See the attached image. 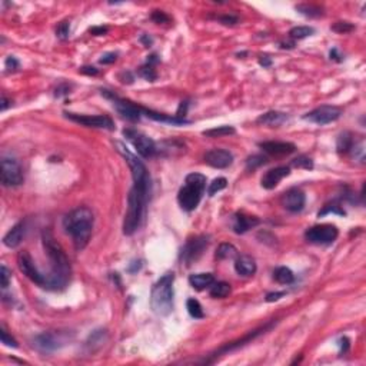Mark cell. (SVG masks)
Listing matches in <instances>:
<instances>
[{
  "label": "cell",
  "mask_w": 366,
  "mask_h": 366,
  "mask_svg": "<svg viewBox=\"0 0 366 366\" xmlns=\"http://www.w3.org/2000/svg\"><path fill=\"white\" fill-rule=\"evenodd\" d=\"M42 242L44 252L50 260V273L46 275L47 276L46 289L60 290L67 285L70 278V262L62 245L55 239L50 231H43Z\"/></svg>",
  "instance_id": "6da1fadb"
},
{
  "label": "cell",
  "mask_w": 366,
  "mask_h": 366,
  "mask_svg": "<svg viewBox=\"0 0 366 366\" xmlns=\"http://www.w3.org/2000/svg\"><path fill=\"white\" fill-rule=\"evenodd\" d=\"M93 213L86 206L76 208L65 216L63 228L66 233L72 236L76 250H83L87 246L93 231Z\"/></svg>",
  "instance_id": "7a4b0ae2"
},
{
  "label": "cell",
  "mask_w": 366,
  "mask_h": 366,
  "mask_svg": "<svg viewBox=\"0 0 366 366\" xmlns=\"http://www.w3.org/2000/svg\"><path fill=\"white\" fill-rule=\"evenodd\" d=\"M149 197V191L142 189L139 186H132L130 189L129 196H128V211L125 215V220H123V233L125 235H133L143 219V213H145V206Z\"/></svg>",
  "instance_id": "3957f363"
},
{
  "label": "cell",
  "mask_w": 366,
  "mask_h": 366,
  "mask_svg": "<svg viewBox=\"0 0 366 366\" xmlns=\"http://www.w3.org/2000/svg\"><path fill=\"white\" fill-rule=\"evenodd\" d=\"M173 282H174V273L168 272L154 283V286L152 289V309L159 316H166L172 312Z\"/></svg>",
  "instance_id": "277c9868"
},
{
  "label": "cell",
  "mask_w": 366,
  "mask_h": 366,
  "mask_svg": "<svg viewBox=\"0 0 366 366\" xmlns=\"http://www.w3.org/2000/svg\"><path fill=\"white\" fill-rule=\"evenodd\" d=\"M206 188V176L200 173H189L185 179V185L177 193V202L186 212H192L197 208Z\"/></svg>",
  "instance_id": "5b68a950"
},
{
  "label": "cell",
  "mask_w": 366,
  "mask_h": 366,
  "mask_svg": "<svg viewBox=\"0 0 366 366\" xmlns=\"http://www.w3.org/2000/svg\"><path fill=\"white\" fill-rule=\"evenodd\" d=\"M117 148L129 165L130 171H132V177H133V185L149 191L151 189V176H149L146 166L143 165V162L137 156L130 153L122 143H117Z\"/></svg>",
  "instance_id": "8992f818"
},
{
  "label": "cell",
  "mask_w": 366,
  "mask_h": 366,
  "mask_svg": "<svg viewBox=\"0 0 366 366\" xmlns=\"http://www.w3.org/2000/svg\"><path fill=\"white\" fill-rule=\"evenodd\" d=\"M123 135L142 157L148 159V157H152L157 153V148H156L154 142L145 133L135 129H125Z\"/></svg>",
  "instance_id": "52a82bcc"
},
{
  "label": "cell",
  "mask_w": 366,
  "mask_h": 366,
  "mask_svg": "<svg viewBox=\"0 0 366 366\" xmlns=\"http://www.w3.org/2000/svg\"><path fill=\"white\" fill-rule=\"evenodd\" d=\"M339 231L335 225H316L305 232V239L313 245H330L336 240Z\"/></svg>",
  "instance_id": "ba28073f"
},
{
  "label": "cell",
  "mask_w": 366,
  "mask_h": 366,
  "mask_svg": "<svg viewBox=\"0 0 366 366\" xmlns=\"http://www.w3.org/2000/svg\"><path fill=\"white\" fill-rule=\"evenodd\" d=\"M67 342V336L63 332H43L33 339V346L42 353H52Z\"/></svg>",
  "instance_id": "9c48e42d"
},
{
  "label": "cell",
  "mask_w": 366,
  "mask_h": 366,
  "mask_svg": "<svg viewBox=\"0 0 366 366\" xmlns=\"http://www.w3.org/2000/svg\"><path fill=\"white\" fill-rule=\"evenodd\" d=\"M18 266H19L20 272L27 279H30L33 283H36V285H39L42 288H46L47 276L43 275L38 269V266L35 265V260H33V258L30 256V253L27 250L19 252V255H18Z\"/></svg>",
  "instance_id": "30bf717a"
},
{
  "label": "cell",
  "mask_w": 366,
  "mask_h": 366,
  "mask_svg": "<svg viewBox=\"0 0 366 366\" xmlns=\"http://www.w3.org/2000/svg\"><path fill=\"white\" fill-rule=\"evenodd\" d=\"M24 180L23 171L19 162L13 157H3L1 159V183L6 188L20 186Z\"/></svg>",
  "instance_id": "8fae6325"
},
{
  "label": "cell",
  "mask_w": 366,
  "mask_h": 366,
  "mask_svg": "<svg viewBox=\"0 0 366 366\" xmlns=\"http://www.w3.org/2000/svg\"><path fill=\"white\" fill-rule=\"evenodd\" d=\"M102 95L113 102V106H115V109H116V110L119 112V115H122L125 119L132 120V122H136V120H139V119H140L142 108H139V106L133 105V103L129 102V100L120 99V97H119V96H116L113 92L106 90V89H105V90H102Z\"/></svg>",
  "instance_id": "7c38bea8"
},
{
  "label": "cell",
  "mask_w": 366,
  "mask_h": 366,
  "mask_svg": "<svg viewBox=\"0 0 366 366\" xmlns=\"http://www.w3.org/2000/svg\"><path fill=\"white\" fill-rule=\"evenodd\" d=\"M65 116L72 122L80 123L86 128H95V129H115V123L109 116H90V115H77V113H69L65 112Z\"/></svg>",
  "instance_id": "4fadbf2b"
},
{
  "label": "cell",
  "mask_w": 366,
  "mask_h": 366,
  "mask_svg": "<svg viewBox=\"0 0 366 366\" xmlns=\"http://www.w3.org/2000/svg\"><path fill=\"white\" fill-rule=\"evenodd\" d=\"M342 115V110L336 106H319V108L313 109L312 112L306 113L303 116L305 120H309L312 123H316V125H327V123H332V122H336Z\"/></svg>",
  "instance_id": "5bb4252c"
},
{
  "label": "cell",
  "mask_w": 366,
  "mask_h": 366,
  "mask_svg": "<svg viewBox=\"0 0 366 366\" xmlns=\"http://www.w3.org/2000/svg\"><path fill=\"white\" fill-rule=\"evenodd\" d=\"M208 245H209V237L208 236L193 237V239H191V240L186 242L185 248L182 249L180 258L189 266V265H192L193 262H196L197 259L203 255V252L208 248Z\"/></svg>",
  "instance_id": "9a60e30c"
},
{
  "label": "cell",
  "mask_w": 366,
  "mask_h": 366,
  "mask_svg": "<svg viewBox=\"0 0 366 366\" xmlns=\"http://www.w3.org/2000/svg\"><path fill=\"white\" fill-rule=\"evenodd\" d=\"M282 206L292 212V213H296V212H301L302 209L305 208V202H306V196L302 192L301 189L298 188H293V189H289L288 192H285L282 199Z\"/></svg>",
  "instance_id": "2e32d148"
},
{
  "label": "cell",
  "mask_w": 366,
  "mask_h": 366,
  "mask_svg": "<svg viewBox=\"0 0 366 366\" xmlns=\"http://www.w3.org/2000/svg\"><path fill=\"white\" fill-rule=\"evenodd\" d=\"M206 165L215 169H226L233 162V154L225 149H212L205 154Z\"/></svg>",
  "instance_id": "e0dca14e"
},
{
  "label": "cell",
  "mask_w": 366,
  "mask_h": 366,
  "mask_svg": "<svg viewBox=\"0 0 366 366\" xmlns=\"http://www.w3.org/2000/svg\"><path fill=\"white\" fill-rule=\"evenodd\" d=\"M275 325V322H270V323H266L263 327H259L256 330H253L252 333H249V335H246V336H243L242 339H239L236 342H232V344H228L225 345V346H222L217 352H216L215 355H213V358H217L219 355H225V353H228V352H232V350H235V349H239V347H242V346H245L246 344H249V342H252L256 336H259L260 333H265L266 330H269L272 326Z\"/></svg>",
  "instance_id": "ac0fdd59"
},
{
  "label": "cell",
  "mask_w": 366,
  "mask_h": 366,
  "mask_svg": "<svg viewBox=\"0 0 366 366\" xmlns=\"http://www.w3.org/2000/svg\"><path fill=\"white\" fill-rule=\"evenodd\" d=\"M289 174H290V169L288 166H279V168L270 169V171H268V172L265 173L263 177H262V180H260V183H262V186L265 189L272 191V189H275L279 185V182L282 179H285Z\"/></svg>",
  "instance_id": "d6986e66"
},
{
  "label": "cell",
  "mask_w": 366,
  "mask_h": 366,
  "mask_svg": "<svg viewBox=\"0 0 366 366\" xmlns=\"http://www.w3.org/2000/svg\"><path fill=\"white\" fill-rule=\"evenodd\" d=\"M259 148L272 156H285L296 151V146L290 142H260Z\"/></svg>",
  "instance_id": "ffe728a7"
},
{
  "label": "cell",
  "mask_w": 366,
  "mask_h": 366,
  "mask_svg": "<svg viewBox=\"0 0 366 366\" xmlns=\"http://www.w3.org/2000/svg\"><path fill=\"white\" fill-rule=\"evenodd\" d=\"M259 223H260V220L255 216L245 215V213H236L233 216V231L237 235L246 233L249 229L258 226Z\"/></svg>",
  "instance_id": "44dd1931"
},
{
  "label": "cell",
  "mask_w": 366,
  "mask_h": 366,
  "mask_svg": "<svg viewBox=\"0 0 366 366\" xmlns=\"http://www.w3.org/2000/svg\"><path fill=\"white\" fill-rule=\"evenodd\" d=\"M24 233H26V225H24V222H19V223H16V225L4 235V237H3V243H4L7 248H18V246L22 243Z\"/></svg>",
  "instance_id": "7402d4cb"
},
{
  "label": "cell",
  "mask_w": 366,
  "mask_h": 366,
  "mask_svg": "<svg viewBox=\"0 0 366 366\" xmlns=\"http://www.w3.org/2000/svg\"><path fill=\"white\" fill-rule=\"evenodd\" d=\"M235 270H236L237 275H240V276H252L256 272L255 259L248 256V255L237 256L236 260H235Z\"/></svg>",
  "instance_id": "603a6c76"
},
{
  "label": "cell",
  "mask_w": 366,
  "mask_h": 366,
  "mask_svg": "<svg viewBox=\"0 0 366 366\" xmlns=\"http://www.w3.org/2000/svg\"><path fill=\"white\" fill-rule=\"evenodd\" d=\"M286 120H288L286 113L276 112V110H270V112H266L265 115L259 116L256 122H258L259 125H266V126H280Z\"/></svg>",
  "instance_id": "cb8c5ba5"
},
{
  "label": "cell",
  "mask_w": 366,
  "mask_h": 366,
  "mask_svg": "<svg viewBox=\"0 0 366 366\" xmlns=\"http://www.w3.org/2000/svg\"><path fill=\"white\" fill-rule=\"evenodd\" d=\"M215 282V276L212 273H196L189 276V283L196 290H203L206 288H211Z\"/></svg>",
  "instance_id": "d4e9b609"
},
{
  "label": "cell",
  "mask_w": 366,
  "mask_h": 366,
  "mask_svg": "<svg viewBox=\"0 0 366 366\" xmlns=\"http://www.w3.org/2000/svg\"><path fill=\"white\" fill-rule=\"evenodd\" d=\"M353 136L350 132H344L339 135L338 140H336V149H338V153H347V152L352 151L353 148Z\"/></svg>",
  "instance_id": "484cf974"
},
{
  "label": "cell",
  "mask_w": 366,
  "mask_h": 366,
  "mask_svg": "<svg viewBox=\"0 0 366 366\" xmlns=\"http://www.w3.org/2000/svg\"><path fill=\"white\" fill-rule=\"evenodd\" d=\"M232 288L228 282H213V285L211 286V296L215 299H223L231 293Z\"/></svg>",
  "instance_id": "4316f807"
},
{
  "label": "cell",
  "mask_w": 366,
  "mask_h": 366,
  "mask_svg": "<svg viewBox=\"0 0 366 366\" xmlns=\"http://www.w3.org/2000/svg\"><path fill=\"white\" fill-rule=\"evenodd\" d=\"M296 12H299L301 15L306 16V18H321L323 16V9L321 6H316V4H298L296 7Z\"/></svg>",
  "instance_id": "83f0119b"
},
{
  "label": "cell",
  "mask_w": 366,
  "mask_h": 366,
  "mask_svg": "<svg viewBox=\"0 0 366 366\" xmlns=\"http://www.w3.org/2000/svg\"><path fill=\"white\" fill-rule=\"evenodd\" d=\"M237 256V249L232 243H220L216 249V258L220 260L233 259Z\"/></svg>",
  "instance_id": "f1b7e54d"
},
{
  "label": "cell",
  "mask_w": 366,
  "mask_h": 366,
  "mask_svg": "<svg viewBox=\"0 0 366 366\" xmlns=\"http://www.w3.org/2000/svg\"><path fill=\"white\" fill-rule=\"evenodd\" d=\"M108 339V333L106 330H95L90 336H89V341H87V346L90 347V350H96L99 349L100 346H103L105 342Z\"/></svg>",
  "instance_id": "f546056e"
},
{
  "label": "cell",
  "mask_w": 366,
  "mask_h": 366,
  "mask_svg": "<svg viewBox=\"0 0 366 366\" xmlns=\"http://www.w3.org/2000/svg\"><path fill=\"white\" fill-rule=\"evenodd\" d=\"M273 278H275L276 282H279L282 285H289V283H292V282L295 280V275H293V272H292L289 268H286V266H279V268L275 269Z\"/></svg>",
  "instance_id": "4dcf8cb0"
},
{
  "label": "cell",
  "mask_w": 366,
  "mask_h": 366,
  "mask_svg": "<svg viewBox=\"0 0 366 366\" xmlns=\"http://www.w3.org/2000/svg\"><path fill=\"white\" fill-rule=\"evenodd\" d=\"M186 308H188L189 315H191L192 318H194V319H202V318L205 316L202 305L196 301V299H193V298L188 299V302H186Z\"/></svg>",
  "instance_id": "1f68e13d"
},
{
  "label": "cell",
  "mask_w": 366,
  "mask_h": 366,
  "mask_svg": "<svg viewBox=\"0 0 366 366\" xmlns=\"http://www.w3.org/2000/svg\"><path fill=\"white\" fill-rule=\"evenodd\" d=\"M313 27H309V26H296V27H292L289 30V36L292 39H305L310 35H313Z\"/></svg>",
  "instance_id": "d6a6232c"
},
{
  "label": "cell",
  "mask_w": 366,
  "mask_h": 366,
  "mask_svg": "<svg viewBox=\"0 0 366 366\" xmlns=\"http://www.w3.org/2000/svg\"><path fill=\"white\" fill-rule=\"evenodd\" d=\"M235 128L232 126H219V128H215V129H209L205 130L203 135L208 136V137H222V136H229V135H235Z\"/></svg>",
  "instance_id": "836d02e7"
},
{
  "label": "cell",
  "mask_w": 366,
  "mask_h": 366,
  "mask_svg": "<svg viewBox=\"0 0 366 366\" xmlns=\"http://www.w3.org/2000/svg\"><path fill=\"white\" fill-rule=\"evenodd\" d=\"M137 75H139L140 77L149 80V82H154V80L157 79V73H156V70H154V65H151V63H148V62L143 66L139 67Z\"/></svg>",
  "instance_id": "e575fe53"
},
{
  "label": "cell",
  "mask_w": 366,
  "mask_h": 366,
  "mask_svg": "<svg viewBox=\"0 0 366 366\" xmlns=\"http://www.w3.org/2000/svg\"><path fill=\"white\" fill-rule=\"evenodd\" d=\"M228 186V180L225 177H216L212 180V183H209V188H208V194L209 196H213L217 192L223 191L225 188Z\"/></svg>",
  "instance_id": "d590c367"
},
{
  "label": "cell",
  "mask_w": 366,
  "mask_h": 366,
  "mask_svg": "<svg viewBox=\"0 0 366 366\" xmlns=\"http://www.w3.org/2000/svg\"><path fill=\"white\" fill-rule=\"evenodd\" d=\"M266 160L268 159L265 156H262V154H253V156L248 157V160H246V169L248 171H255V169H258L259 166L265 165Z\"/></svg>",
  "instance_id": "8d00e7d4"
},
{
  "label": "cell",
  "mask_w": 366,
  "mask_h": 366,
  "mask_svg": "<svg viewBox=\"0 0 366 366\" xmlns=\"http://www.w3.org/2000/svg\"><path fill=\"white\" fill-rule=\"evenodd\" d=\"M292 166L298 168V169H308V171H310V169H313V162H312L310 157L302 154V156H298L296 159L292 160Z\"/></svg>",
  "instance_id": "74e56055"
},
{
  "label": "cell",
  "mask_w": 366,
  "mask_h": 366,
  "mask_svg": "<svg viewBox=\"0 0 366 366\" xmlns=\"http://www.w3.org/2000/svg\"><path fill=\"white\" fill-rule=\"evenodd\" d=\"M330 29L336 33H349L355 29V26L349 22H336L330 26Z\"/></svg>",
  "instance_id": "f35d334b"
},
{
  "label": "cell",
  "mask_w": 366,
  "mask_h": 366,
  "mask_svg": "<svg viewBox=\"0 0 366 366\" xmlns=\"http://www.w3.org/2000/svg\"><path fill=\"white\" fill-rule=\"evenodd\" d=\"M70 35V23L69 22H62L59 23L58 29H56V36L62 40H66Z\"/></svg>",
  "instance_id": "ab89813d"
},
{
  "label": "cell",
  "mask_w": 366,
  "mask_h": 366,
  "mask_svg": "<svg viewBox=\"0 0 366 366\" xmlns=\"http://www.w3.org/2000/svg\"><path fill=\"white\" fill-rule=\"evenodd\" d=\"M0 336H1V344L6 345V346H10V347H18L19 345L18 342L7 333V330L4 329V327H1V330H0Z\"/></svg>",
  "instance_id": "60d3db41"
},
{
  "label": "cell",
  "mask_w": 366,
  "mask_h": 366,
  "mask_svg": "<svg viewBox=\"0 0 366 366\" xmlns=\"http://www.w3.org/2000/svg\"><path fill=\"white\" fill-rule=\"evenodd\" d=\"M152 20L154 23H168L171 19H169V16L165 13V12H162V10H154L153 13H152Z\"/></svg>",
  "instance_id": "b9f144b4"
},
{
  "label": "cell",
  "mask_w": 366,
  "mask_h": 366,
  "mask_svg": "<svg viewBox=\"0 0 366 366\" xmlns=\"http://www.w3.org/2000/svg\"><path fill=\"white\" fill-rule=\"evenodd\" d=\"M329 212H333V213H338V215H345V211L341 209V206H338V205H327V206H325L323 208L322 212H319V217L323 215H326V213H329Z\"/></svg>",
  "instance_id": "7bdbcfd3"
},
{
  "label": "cell",
  "mask_w": 366,
  "mask_h": 366,
  "mask_svg": "<svg viewBox=\"0 0 366 366\" xmlns=\"http://www.w3.org/2000/svg\"><path fill=\"white\" fill-rule=\"evenodd\" d=\"M0 278H1V288L6 289V288L9 286V280H10V270H9L4 265H1Z\"/></svg>",
  "instance_id": "ee69618b"
},
{
  "label": "cell",
  "mask_w": 366,
  "mask_h": 366,
  "mask_svg": "<svg viewBox=\"0 0 366 366\" xmlns=\"http://www.w3.org/2000/svg\"><path fill=\"white\" fill-rule=\"evenodd\" d=\"M116 59H117V55H116V53H106V55H103V56L99 59V63H102V65H110V63H115Z\"/></svg>",
  "instance_id": "f6af8a7d"
},
{
  "label": "cell",
  "mask_w": 366,
  "mask_h": 366,
  "mask_svg": "<svg viewBox=\"0 0 366 366\" xmlns=\"http://www.w3.org/2000/svg\"><path fill=\"white\" fill-rule=\"evenodd\" d=\"M6 67H7L9 70H16V69H19V60H18L16 58H13V56H9V58L6 59Z\"/></svg>",
  "instance_id": "bcb514c9"
},
{
  "label": "cell",
  "mask_w": 366,
  "mask_h": 366,
  "mask_svg": "<svg viewBox=\"0 0 366 366\" xmlns=\"http://www.w3.org/2000/svg\"><path fill=\"white\" fill-rule=\"evenodd\" d=\"M285 295H286V292H272V293H268L265 299H266V302H276L282 299Z\"/></svg>",
  "instance_id": "7dc6e473"
},
{
  "label": "cell",
  "mask_w": 366,
  "mask_h": 366,
  "mask_svg": "<svg viewBox=\"0 0 366 366\" xmlns=\"http://www.w3.org/2000/svg\"><path fill=\"white\" fill-rule=\"evenodd\" d=\"M219 22L223 23V24H226V26H233V24H236L237 23V18L236 16H220L219 18Z\"/></svg>",
  "instance_id": "c3c4849f"
},
{
  "label": "cell",
  "mask_w": 366,
  "mask_h": 366,
  "mask_svg": "<svg viewBox=\"0 0 366 366\" xmlns=\"http://www.w3.org/2000/svg\"><path fill=\"white\" fill-rule=\"evenodd\" d=\"M80 73L87 75V76H96V75H99V70L93 66H83V67H80Z\"/></svg>",
  "instance_id": "681fc988"
},
{
  "label": "cell",
  "mask_w": 366,
  "mask_h": 366,
  "mask_svg": "<svg viewBox=\"0 0 366 366\" xmlns=\"http://www.w3.org/2000/svg\"><path fill=\"white\" fill-rule=\"evenodd\" d=\"M108 27L106 26H99V27H92L90 29V33L93 35V36H103V35H106L108 33Z\"/></svg>",
  "instance_id": "f907efd6"
},
{
  "label": "cell",
  "mask_w": 366,
  "mask_h": 366,
  "mask_svg": "<svg viewBox=\"0 0 366 366\" xmlns=\"http://www.w3.org/2000/svg\"><path fill=\"white\" fill-rule=\"evenodd\" d=\"M188 106H189V103H188V102H182V103H180V106H179L177 113H176V116H177V117H183V119H185V116H186V113H188Z\"/></svg>",
  "instance_id": "816d5d0a"
},
{
  "label": "cell",
  "mask_w": 366,
  "mask_h": 366,
  "mask_svg": "<svg viewBox=\"0 0 366 366\" xmlns=\"http://www.w3.org/2000/svg\"><path fill=\"white\" fill-rule=\"evenodd\" d=\"M140 268H142V262H140V260H135V262H133V263L130 265L128 270H129L130 273H136V272H137V270H139Z\"/></svg>",
  "instance_id": "f5cc1de1"
},
{
  "label": "cell",
  "mask_w": 366,
  "mask_h": 366,
  "mask_svg": "<svg viewBox=\"0 0 366 366\" xmlns=\"http://www.w3.org/2000/svg\"><path fill=\"white\" fill-rule=\"evenodd\" d=\"M119 77H120V80H122L123 83H126V77H128V83H132V82H133V77H132V75H130L129 72H123Z\"/></svg>",
  "instance_id": "db71d44e"
},
{
  "label": "cell",
  "mask_w": 366,
  "mask_h": 366,
  "mask_svg": "<svg viewBox=\"0 0 366 366\" xmlns=\"http://www.w3.org/2000/svg\"><path fill=\"white\" fill-rule=\"evenodd\" d=\"M259 63L263 66V67H269V66L272 65V60H270V59H269L268 56H265V58H260Z\"/></svg>",
  "instance_id": "11a10c76"
},
{
  "label": "cell",
  "mask_w": 366,
  "mask_h": 366,
  "mask_svg": "<svg viewBox=\"0 0 366 366\" xmlns=\"http://www.w3.org/2000/svg\"><path fill=\"white\" fill-rule=\"evenodd\" d=\"M330 59H333V60H336V62H342V59H341V56L338 55V50H336V49H332V50H330Z\"/></svg>",
  "instance_id": "9f6ffc18"
},
{
  "label": "cell",
  "mask_w": 366,
  "mask_h": 366,
  "mask_svg": "<svg viewBox=\"0 0 366 366\" xmlns=\"http://www.w3.org/2000/svg\"><path fill=\"white\" fill-rule=\"evenodd\" d=\"M69 93V87H58L56 89V96H62V95H67Z\"/></svg>",
  "instance_id": "6f0895ef"
},
{
  "label": "cell",
  "mask_w": 366,
  "mask_h": 366,
  "mask_svg": "<svg viewBox=\"0 0 366 366\" xmlns=\"http://www.w3.org/2000/svg\"><path fill=\"white\" fill-rule=\"evenodd\" d=\"M339 342H341V347H342V350L346 352V350H347V347H349V341H347V338H342Z\"/></svg>",
  "instance_id": "680465c9"
},
{
  "label": "cell",
  "mask_w": 366,
  "mask_h": 366,
  "mask_svg": "<svg viewBox=\"0 0 366 366\" xmlns=\"http://www.w3.org/2000/svg\"><path fill=\"white\" fill-rule=\"evenodd\" d=\"M9 103H10V102L6 99V96H3V97H1V110H3V112L9 108Z\"/></svg>",
  "instance_id": "91938a15"
},
{
  "label": "cell",
  "mask_w": 366,
  "mask_h": 366,
  "mask_svg": "<svg viewBox=\"0 0 366 366\" xmlns=\"http://www.w3.org/2000/svg\"><path fill=\"white\" fill-rule=\"evenodd\" d=\"M143 43L146 44V46H149V44H152V39L151 38H148V36H142V39H140Z\"/></svg>",
  "instance_id": "94428289"
}]
</instances>
